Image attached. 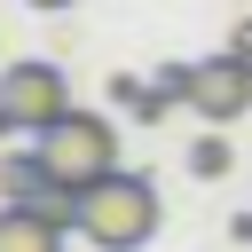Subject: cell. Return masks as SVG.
Here are the masks:
<instances>
[{"mask_svg": "<svg viewBox=\"0 0 252 252\" xmlns=\"http://www.w3.org/2000/svg\"><path fill=\"white\" fill-rule=\"evenodd\" d=\"M79 236L94 252H142L158 236V181L150 173H110L79 189Z\"/></svg>", "mask_w": 252, "mask_h": 252, "instance_id": "6da1fadb", "label": "cell"}, {"mask_svg": "<svg viewBox=\"0 0 252 252\" xmlns=\"http://www.w3.org/2000/svg\"><path fill=\"white\" fill-rule=\"evenodd\" d=\"M39 158H47V173L63 189H94V181L118 173V126L102 110H71V118H55L39 134Z\"/></svg>", "mask_w": 252, "mask_h": 252, "instance_id": "7a4b0ae2", "label": "cell"}, {"mask_svg": "<svg viewBox=\"0 0 252 252\" xmlns=\"http://www.w3.org/2000/svg\"><path fill=\"white\" fill-rule=\"evenodd\" d=\"M79 102H71V79L47 63V55H24V63H8L0 71V134H47L55 118H71Z\"/></svg>", "mask_w": 252, "mask_h": 252, "instance_id": "3957f363", "label": "cell"}, {"mask_svg": "<svg viewBox=\"0 0 252 252\" xmlns=\"http://www.w3.org/2000/svg\"><path fill=\"white\" fill-rule=\"evenodd\" d=\"M181 102L205 118V126H236L244 110H252V63L244 55H205V63H189L181 71Z\"/></svg>", "mask_w": 252, "mask_h": 252, "instance_id": "277c9868", "label": "cell"}, {"mask_svg": "<svg viewBox=\"0 0 252 252\" xmlns=\"http://www.w3.org/2000/svg\"><path fill=\"white\" fill-rule=\"evenodd\" d=\"M63 236L71 228L39 220L32 205H0V252H63Z\"/></svg>", "mask_w": 252, "mask_h": 252, "instance_id": "5b68a950", "label": "cell"}, {"mask_svg": "<svg viewBox=\"0 0 252 252\" xmlns=\"http://www.w3.org/2000/svg\"><path fill=\"white\" fill-rule=\"evenodd\" d=\"M47 181H55V173H47L39 142H32V150H8V158H0V205H32V197H39Z\"/></svg>", "mask_w": 252, "mask_h": 252, "instance_id": "8992f818", "label": "cell"}, {"mask_svg": "<svg viewBox=\"0 0 252 252\" xmlns=\"http://www.w3.org/2000/svg\"><path fill=\"white\" fill-rule=\"evenodd\" d=\"M189 173H197V181H220V173H228V142H220V134H197V142H189Z\"/></svg>", "mask_w": 252, "mask_h": 252, "instance_id": "52a82bcc", "label": "cell"}, {"mask_svg": "<svg viewBox=\"0 0 252 252\" xmlns=\"http://www.w3.org/2000/svg\"><path fill=\"white\" fill-rule=\"evenodd\" d=\"M228 55H244V63H252V16H244V24L228 32Z\"/></svg>", "mask_w": 252, "mask_h": 252, "instance_id": "ba28073f", "label": "cell"}, {"mask_svg": "<svg viewBox=\"0 0 252 252\" xmlns=\"http://www.w3.org/2000/svg\"><path fill=\"white\" fill-rule=\"evenodd\" d=\"M24 8H39V16H55V8H79V0H24Z\"/></svg>", "mask_w": 252, "mask_h": 252, "instance_id": "9c48e42d", "label": "cell"}]
</instances>
